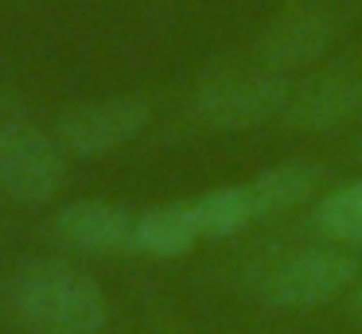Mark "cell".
I'll list each match as a JSON object with an SVG mask.
<instances>
[{
  "instance_id": "12",
  "label": "cell",
  "mask_w": 362,
  "mask_h": 334,
  "mask_svg": "<svg viewBox=\"0 0 362 334\" xmlns=\"http://www.w3.org/2000/svg\"><path fill=\"white\" fill-rule=\"evenodd\" d=\"M312 229L331 245H362V179H351L315 202Z\"/></svg>"
},
{
  "instance_id": "2",
  "label": "cell",
  "mask_w": 362,
  "mask_h": 334,
  "mask_svg": "<svg viewBox=\"0 0 362 334\" xmlns=\"http://www.w3.org/2000/svg\"><path fill=\"white\" fill-rule=\"evenodd\" d=\"M354 284H358V261L331 245L273 256V261L257 264V272L250 276L253 295L281 311L323 307L343 292H351Z\"/></svg>"
},
{
  "instance_id": "4",
  "label": "cell",
  "mask_w": 362,
  "mask_h": 334,
  "mask_svg": "<svg viewBox=\"0 0 362 334\" xmlns=\"http://www.w3.org/2000/svg\"><path fill=\"white\" fill-rule=\"evenodd\" d=\"M66 175L63 148L51 132L28 121L0 124V191L12 202L43 206L59 194Z\"/></svg>"
},
{
  "instance_id": "8",
  "label": "cell",
  "mask_w": 362,
  "mask_h": 334,
  "mask_svg": "<svg viewBox=\"0 0 362 334\" xmlns=\"http://www.w3.org/2000/svg\"><path fill=\"white\" fill-rule=\"evenodd\" d=\"M136 214L113 202H71L55 214V233L78 253H133Z\"/></svg>"
},
{
  "instance_id": "6",
  "label": "cell",
  "mask_w": 362,
  "mask_h": 334,
  "mask_svg": "<svg viewBox=\"0 0 362 334\" xmlns=\"http://www.w3.org/2000/svg\"><path fill=\"white\" fill-rule=\"evenodd\" d=\"M362 109V74L346 62L308 74L284 101V124L300 132H327L346 124Z\"/></svg>"
},
{
  "instance_id": "7",
  "label": "cell",
  "mask_w": 362,
  "mask_h": 334,
  "mask_svg": "<svg viewBox=\"0 0 362 334\" xmlns=\"http://www.w3.org/2000/svg\"><path fill=\"white\" fill-rule=\"evenodd\" d=\"M331 35H335V23L320 8H292L269 23L257 43V59L265 70L288 78L292 70H308L312 62H320L331 47Z\"/></svg>"
},
{
  "instance_id": "3",
  "label": "cell",
  "mask_w": 362,
  "mask_h": 334,
  "mask_svg": "<svg viewBox=\"0 0 362 334\" xmlns=\"http://www.w3.org/2000/svg\"><path fill=\"white\" fill-rule=\"evenodd\" d=\"M292 93V82L284 74L257 66V70H238V74L206 78L191 97V117L203 121L206 129H257L284 113V101Z\"/></svg>"
},
{
  "instance_id": "10",
  "label": "cell",
  "mask_w": 362,
  "mask_h": 334,
  "mask_svg": "<svg viewBox=\"0 0 362 334\" xmlns=\"http://www.w3.org/2000/svg\"><path fill=\"white\" fill-rule=\"evenodd\" d=\"M320 183H323V171L315 163H304V160L265 167L257 179H250V194H253V206H257V217H276V214H288V210L304 206L308 198H315Z\"/></svg>"
},
{
  "instance_id": "11",
  "label": "cell",
  "mask_w": 362,
  "mask_h": 334,
  "mask_svg": "<svg viewBox=\"0 0 362 334\" xmlns=\"http://www.w3.org/2000/svg\"><path fill=\"white\" fill-rule=\"evenodd\" d=\"M191 217L199 225V237L203 241H222L242 233L245 225L261 222L257 206H253L250 183H234V186H214V191L199 194V198L187 202Z\"/></svg>"
},
{
  "instance_id": "5",
  "label": "cell",
  "mask_w": 362,
  "mask_h": 334,
  "mask_svg": "<svg viewBox=\"0 0 362 334\" xmlns=\"http://www.w3.org/2000/svg\"><path fill=\"white\" fill-rule=\"evenodd\" d=\"M148 124V105L141 97H105L66 109L51 136L71 155H105L136 140Z\"/></svg>"
},
{
  "instance_id": "1",
  "label": "cell",
  "mask_w": 362,
  "mask_h": 334,
  "mask_svg": "<svg viewBox=\"0 0 362 334\" xmlns=\"http://www.w3.org/2000/svg\"><path fill=\"white\" fill-rule=\"evenodd\" d=\"M8 299L32 334H105L110 326V303L98 280L66 261L20 264Z\"/></svg>"
},
{
  "instance_id": "13",
  "label": "cell",
  "mask_w": 362,
  "mask_h": 334,
  "mask_svg": "<svg viewBox=\"0 0 362 334\" xmlns=\"http://www.w3.org/2000/svg\"><path fill=\"white\" fill-rule=\"evenodd\" d=\"M351 307H354V315L362 318V280H358V284L351 287Z\"/></svg>"
},
{
  "instance_id": "9",
  "label": "cell",
  "mask_w": 362,
  "mask_h": 334,
  "mask_svg": "<svg viewBox=\"0 0 362 334\" xmlns=\"http://www.w3.org/2000/svg\"><path fill=\"white\" fill-rule=\"evenodd\" d=\"M199 225L191 217L187 202H172V206H152L136 214L133 229V253L160 256V261H175V256L191 253L199 245Z\"/></svg>"
}]
</instances>
